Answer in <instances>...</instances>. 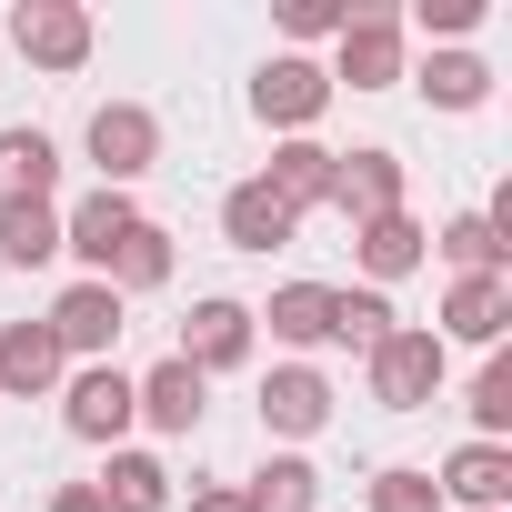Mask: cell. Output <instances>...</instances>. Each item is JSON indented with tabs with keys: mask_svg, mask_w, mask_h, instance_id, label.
Listing matches in <instances>:
<instances>
[{
	"mask_svg": "<svg viewBox=\"0 0 512 512\" xmlns=\"http://www.w3.org/2000/svg\"><path fill=\"white\" fill-rule=\"evenodd\" d=\"M362 362H372V402L382 412H422L442 392V372H452V352L432 342V322H392L382 352H362Z\"/></svg>",
	"mask_w": 512,
	"mask_h": 512,
	"instance_id": "6da1fadb",
	"label": "cell"
},
{
	"mask_svg": "<svg viewBox=\"0 0 512 512\" xmlns=\"http://www.w3.org/2000/svg\"><path fill=\"white\" fill-rule=\"evenodd\" d=\"M251 111H262L282 141H302V131L332 111V71H322V61H302V51H272L262 71H251Z\"/></svg>",
	"mask_w": 512,
	"mask_h": 512,
	"instance_id": "7a4b0ae2",
	"label": "cell"
},
{
	"mask_svg": "<svg viewBox=\"0 0 512 512\" xmlns=\"http://www.w3.org/2000/svg\"><path fill=\"white\" fill-rule=\"evenodd\" d=\"M392 91L402 81V11L392 0H352V21H342V61H332V91Z\"/></svg>",
	"mask_w": 512,
	"mask_h": 512,
	"instance_id": "3957f363",
	"label": "cell"
},
{
	"mask_svg": "<svg viewBox=\"0 0 512 512\" xmlns=\"http://www.w3.org/2000/svg\"><path fill=\"white\" fill-rule=\"evenodd\" d=\"M91 161H101V191H131V181L161 161L151 101H101V111H91Z\"/></svg>",
	"mask_w": 512,
	"mask_h": 512,
	"instance_id": "277c9868",
	"label": "cell"
},
{
	"mask_svg": "<svg viewBox=\"0 0 512 512\" xmlns=\"http://www.w3.org/2000/svg\"><path fill=\"white\" fill-rule=\"evenodd\" d=\"M402 191H412V171H402V151H382V141L332 161V211H342L352 231H362V221H392V211H412Z\"/></svg>",
	"mask_w": 512,
	"mask_h": 512,
	"instance_id": "5b68a950",
	"label": "cell"
},
{
	"mask_svg": "<svg viewBox=\"0 0 512 512\" xmlns=\"http://www.w3.org/2000/svg\"><path fill=\"white\" fill-rule=\"evenodd\" d=\"M41 322H51V342H61L71 362H111V342H121L131 302H121L111 282H91V272H81V282H71V292H61V302H51Z\"/></svg>",
	"mask_w": 512,
	"mask_h": 512,
	"instance_id": "8992f818",
	"label": "cell"
},
{
	"mask_svg": "<svg viewBox=\"0 0 512 512\" xmlns=\"http://www.w3.org/2000/svg\"><path fill=\"white\" fill-rule=\"evenodd\" d=\"M11 41H21V61H31V71H81L101 31H91L81 0H21V11H11Z\"/></svg>",
	"mask_w": 512,
	"mask_h": 512,
	"instance_id": "52a82bcc",
	"label": "cell"
},
{
	"mask_svg": "<svg viewBox=\"0 0 512 512\" xmlns=\"http://www.w3.org/2000/svg\"><path fill=\"white\" fill-rule=\"evenodd\" d=\"M61 422H71L81 442H111V452H121V432L141 422V412H131V372H121V362H81V372L61 382Z\"/></svg>",
	"mask_w": 512,
	"mask_h": 512,
	"instance_id": "ba28073f",
	"label": "cell"
},
{
	"mask_svg": "<svg viewBox=\"0 0 512 512\" xmlns=\"http://www.w3.org/2000/svg\"><path fill=\"white\" fill-rule=\"evenodd\" d=\"M502 332H512V272H472V282L442 292V322H432L442 352H452V342H482V352H492Z\"/></svg>",
	"mask_w": 512,
	"mask_h": 512,
	"instance_id": "9c48e42d",
	"label": "cell"
},
{
	"mask_svg": "<svg viewBox=\"0 0 512 512\" xmlns=\"http://www.w3.org/2000/svg\"><path fill=\"white\" fill-rule=\"evenodd\" d=\"M181 362L211 382V372H241L251 362V302H231V292H211V302H191V322H181Z\"/></svg>",
	"mask_w": 512,
	"mask_h": 512,
	"instance_id": "30bf717a",
	"label": "cell"
},
{
	"mask_svg": "<svg viewBox=\"0 0 512 512\" xmlns=\"http://www.w3.org/2000/svg\"><path fill=\"white\" fill-rule=\"evenodd\" d=\"M141 231V201L131 191H81L71 211H61V251H81V262H91V282L111 272V251Z\"/></svg>",
	"mask_w": 512,
	"mask_h": 512,
	"instance_id": "8fae6325",
	"label": "cell"
},
{
	"mask_svg": "<svg viewBox=\"0 0 512 512\" xmlns=\"http://www.w3.org/2000/svg\"><path fill=\"white\" fill-rule=\"evenodd\" d=\"M201 392H211V382H201V372L171 352V362H151V372L131 382V412H141L151 432H171V442H181V432H201V412H211Z\"/></svg>",
	"mask_w": 512,
	"mask_h": 512,
	"instance_id": "7c38bea8",
	"label": "cell"
},
{
	"mask_svg": "<svg viewBox=\"0 0 512 512\" xmlns=\"http://www.w3.org/2000/svg\"><path fill=\"white\" fill-rule=\"evenodd\" d=\"M322 422H332V382H322L312 362H272V382H262V432L312 442Z\"/></svg>",
	"mask_w": 512,
	"mask_h": 512,
	"instance_id": "4fadbf2b",
	"label": "cell"
},
{
	"mask_svg": "<svg viewBox=\"0 0 512 512\" xmlns=\"http://www.w3.org/2000/svg\"><path fill=\"white\" fill-rule=\"evenodd\" d=\"M61 382H71V352L51 342V322H0V392L41 402V392H61Z\"/></svg>",
	"mask_w": 512,
	"mask_h": 512,
	"instance_id": "5bb4252c",
	"label": "cell"
},
{
	"mask_svg": "<svg viewBox=\"0 0 512 512\" xmlns=\"http://www.w3.org/2000/svg\"><path fill=\"white\" fill-rule=\"evenodd\" d=\"M332 161H342V151H322V141L302 131V141H282V151H272L262 191H272V201H282L292 221H302V211H332Z\"/></svg>",
	"mask_w": 512,
	"mask_h": 512,
	"instance_id": "9a60e30c",
	"label": "cell"
},
{
	"mask_svg": "<svg viewBox=\"0 0 512 512\" xmlns=\"http://www.w3.org/2000/svg\"><path fill=\"white\" fill-rule=\"evenodd\" d=\"M432 492L462 502V512H502V502H512V452H502V442H462V452L432 472Z\"/></svg>",
	"mask_w": 512,
	"mask_h": 512,
	"instance_id": "2e32d148",
	"label": "cell"
},
{
	"mask_svg": "<svg viewBox=\"0 0 512 512\" xmlns=\"http://www.w3.org/2000/svg\"><path fill=\"white\" fill-rule=\"evenodd\" d=\"M352 262H362V272H372V292H382V282H402V272H422V262H432V231H422L412 211L362 221V231H352Z\"/></svg>",
	"mask_w": 512,
	"mask_h": 512,
	"instance_id": "e0dca14e",
	"label": "cell"
},
{
	"mask_svg": "<svg viewBox=\"0 0 512 512\" xmlns=\"http://www.w3.org/2000/svg\"><path fill=\"white\" fill-rule=\"evenodd\" d=\"M292 231H302V221H292L262 181H231V201H221V241H231V251H282Z\"/></svg>",
	"mask_w": 512,
	"mask_h": 512,
	"instance_id": "ac0fdd59",
	"label": "cell"
},
{
	"mask_svg": "<svg viewBox=\"0 0 512 512\" xmlns=\"http://www.w3.org/2000/svg\"><path fill=\"white\" fill-rule=\"evenodd\" d=\"M0 262L11 272L61 262V201H0Z\"/></svg>",
	"mask_w": 512,
	"mask_h": 512,
	"instance_id": "d6986e66",
	"label": "cell"
},
{
	"mask_svg": "<svg viewBox=\"0 0 512 512\" xmlns=\"http://www.w3.org/2000/svg\"><path fill=\"white\" fill-rule=\"evenodd\" d=\"M51 191H61L51 131H0V201H51Z\"/></svg>",
	"mask_w": 512,
	"mask_h": 512,
	"instance_id": "ffe728a7",
	"label": "cell"
},
{
	"mask_svg": "<svg viewBox=\"0 0 512 512\" xmlns=\"http://www.w3.org/2000/svg\"><path fill=\"white\" fill-rule=\"evenodd\" d=\"M442 262H452V282H472V272H512V241H502V221L492 211H462V221H442Z\"/></svg>",
	"mask_w": 512,
	"mask_h": 512,
	"instance_id": "44dd1931",
	"label": "cell"
},
{
	"mask_svg": "<svg viewBox=\"0 0 512 512\" xmlns=\"http://www.w3.org/2000/svg\"><path fill=\"white\" fill-rule=\"evenodd\" d=\"M241 502H251V512H322V472H312L302 452H272L262 472L241 482Z\"/></svg>",
	"mask_w": 512,
	"mask_h": 512,
	"instance_id": "7402d4cb",
	"label": "cell"
},
{
	"mask_svg": "<svg viewBox=\"0 0 512 512\" xmlns=\"http://www.w3.org/2000/svg\"><path fill=\"white\" fill-rule=\"evenodd\" d=\"M251 322H272V342H332V282H282L272 312H251Z\"/></svg>",
	"mask_w": 512,
	"mask_h": 512,
	"instance_id": "603a6c76",
	"label": "cell"
},
{
	"mask_svg": "<svg viewBox=\"0 0 512 512\" xmlns=\"http://www.w3.org/2000/svg\"><path fill=\"white\" fill-rule=\"evenodd\" d=\"M422 101L432 111H482L492 101V61L482 51H432L422 61Z\"/></svg>",
	"mask_w": 512,
	"mask_h": 512,
	"instance_id": "cb8c5ba5",
	"label": "cell"
},
{
	"mask_svg": "<svg viewBox=\"0 0 512 512\" xmlns=\"http://www.w3.org/2000/svg\"><path fill=\"white\" fill-rule=\"evenodd\" d=\"M91 492H101V512H171V472L151 452H111V472Z\"/></svg>",
	"mask_w": 512,
	"mask_h": 512,
	"instance_id": "d4e9b609",
	"label": "cell"
},
{
	"mask_svg": "<svg viewBox=\"0 0 512 512\" xmlns=\"http://www.w3.org/2000/svg\"><path fill=\"white\" fill-rule=\"evenodd\" d=\"M101 282H111L121 302H131V292H161V282H171V231H161V221H141V231L111 251V272H101Z\"/></svg>",
	"mask_w": 512,
	"mask_h": 512,
	"instance_id": "484cf974",
	"label": "cell"
},
{
	"mask_svg": "<svg viewBox=\"0 0 512 512\" xmlns=\"http://www.w3.org/2000/svg\"><path fill=\"white\" fill-rule=\"evenodd\" d=\"M392 322H402V312H392L382 292H332V342H342V352H382Z\"/></svg>",
	"mask_w": 512,
	"mask_h": 512,
	"instance_id": "4316f807",
	"label": "cell"
},
{
	"mask_svg": "<svg viewBox=\"0 0 512 512\" xmlns=\"http://www.w3.org/2000/svg\"><path fill=\"white\" fill-rule=\"evenodd\" d=\"M502 432H512V362L492 352L472 372V442H502Z\"/></svg>",
	"mask_w": 512,
	"mask_h": 512,
	"instance_id": "83f0119b",
	"label": "cell"
},
{
	"mask_svg": "<svg viewBox=\"0 0 512 512\" xmlns=\"http://www.w3.org/2000/svg\"><path fill=\"white\" fill-rule=\"evenodd\" d=\"M372 512H442V492H432V472L392 462V472H372Z\"/></svg>",
	"mask_w": 512,
	"mask_h": 512,
	"instance_id": "f1b7e54d",
	"label": "cell"
},
{
	"mask_svg": "<svg viewBox=\"0 0 512 512\" xmlns=\"http://www.w3.org/2000/svg\"><path fill=\"white\" fill-rule=\"evenodd\" d=\"M342 21H352V0H282L292 41H342Z\"/></svg>",
	"mask_w": 512,
	"mask_h": 512,
	"instance_id": "f546056e",
	"label": "cell"
},
{
	"mask_svg": "<svg viewBox=\"0 0 512 512\" xmlns=\"http://www.w3.org/2000/svg\"><path fill=\"white\" fill-rule=\"evenodd\" d=\"M422 41H462V31H482V0H422Z\"/></svg>",
	"mask_w": 512,
	"mask_h": 512,
	"instance_id": "4dcf8cb0",
	"label": "cell"
},
{
	"mask_svg": "<svg viewBox=\"0 0 512 512\" xmlns=\"http://www.w3.org/2000/svg\"><path fill=\"white\" fill-rule=\"evenodd\" d=\"M191 512H251V502H241L231 482H201V492H191Z\"/></svg>",
	"mask_w": 512,
	"mask_h": 512,
	"instance_id": "1f68e13d",
	"label": "cell"
},
{
	"mask_svg": "<svg viewBox=\"0 0 512 512\" xmlns=\"http://www.w3.org/2000/svg\"><path fill=\"white\" fill-rule=\"evenodd\" d=\"M51 512H101V492H91V482H61V492H51Z\"/></svg>",
	"mask_w": 512,
	"mask_h": 512,
	"instance_id": "d6a6232c",
	"label": "cell"
}]
</instances>
